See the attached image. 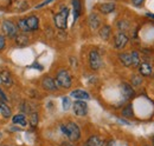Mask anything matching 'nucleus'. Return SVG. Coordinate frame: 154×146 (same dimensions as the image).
I'll list each match as a JSON object with an SVG mask.
<instances>
[{
	"instance_id": "1",
	"label": "nucleus",
	"mask_w": 154,
	"mask_h": 146,
	"mask_svg": "<svg viewBox=\"0 0 154 146\" xmlns=\"http://www.w3.org/2000/svg\"><path fill=\"white\" fill-rule=\"evenodd\" d=\"M62 133L72 143L78 142L81 139V128L74 121H66L59 125Z\"/></svg>"
},
{
	"instance_id": "2",
	"label": "nucleus",
	"mask_w": 154,
	"mask_h": 146,
	"mask_svg": "<svg viewBox=\"0 0 154 146\" xmlns=\"http://www.w3.org/2000/svg\"><path fill=\"white\" fill-rule=\"evenodd\" d=\"M56 84H57L58 87L60 89H64V90H68L71 87L72 85V78H71V74L69 73L68 70H59L56 74Z\"/></svg>"
},
{
	"instance_id": "3",
	"label": "nucleus",
	"mask_w": 154,
	"mask_h": 146,
	"mask_svg": "<svg viewBox=\"0 0 154 146\" xmlns=\"http://www.w3.org/2000/svg\"><path fill=\"white\" fill-rule=\"evenodd\" d=\"M68 17H69V8L64 7L62 8L60 12H58L57 14L54 17V22L55 26L57 27L58 30H66L68 28Z\"/></svg>"
},
{
	"instance_id": "4",
	"label": "nucleus",
	"mask_w": 154,
	"mask_h": 146,
	"mask_svg": "<svg viewBox=\"0 0 154 146\" xmlns=\"http://www.w3.org/2000/svg\"><path fill=\"white\" fill-rule=\"evenodd\" d=\"M1 30H2L5 36H7V38H16V36L18 34V30L19 28H18L17 24H14L13 21L5 20L1 24Z\"/></svg>"
},
{
	"instance_id": "5",
	"label": "nucleus",
	"mask_w": 154,
	"mask_h": 146,
	"mask_svg": "<svg viewBox=\"0 0 154 146\" xmlns=\"http://www.w3.org/2000/svg\"><path fill=\"white\" fill-rule=\"evenodd\" d=\"M89 66L93 71H98L102 66V58L96 50H91L89 52Z\"/></svg>"
},
{
	"instance_id": "6",
	"label": "nucleus",
	"mask_w": 154,
	"mask_h": 146,
	"mask_svg": "<svg viewBox=\"0 0 154 146\" xmlns=\"http://www.w3.org/2000/svg\"><path fill=\"white\" fill-rule=\"evenodd\" d=\"M72 111L77 117H84L88 113V104L85 100H76L72 103Z\"/></svg>"
},
{
	"instance_id": "7",
	"label": "nucleus",
	"mask_w": 154,
	"mask_h": 146,
	"mask_svg": "<svg viewBox=\"0 0 154 146\" xmlns=\"http://www.w3.org/2000/svg\"><path fill=\"white\" fill-rule=\"evenodd\" d=\"M129 41V36L125 32H119L114 38V47L116 50H123Z\"/></svg>"
},
{
	"instance_id": "8",
	"label": "nucleus",
	"mask_w": 154,
	"mask_h": 146,
	"mask_svg": "<svg viewBox=\"0 0 154 146\" xmlns=\"http://www.w3.org/2000/svg\"><path fill=\"white\" fill-rule=\"evenodd\" d=\"M42 87L49 92H55L59 89L57 86V84H56V80L54 78L49 77V75H46V77H44L42 79Z\"/></svg>"
},
{
	"instance_id": "9",
	"label": "nucleus",
	"mask_w": 154,
	"mask_h": 146,
	"mask_svg": "<svg viewBox=\"0 0 154 146\" xmlns=\"http://www.w3.org/2000/svg\"><path fill=\"white\" fill-rule=\"evenodd\" d=\"M137 69H139V73L141 77H151L153 73V66L148 61H141Z\"/></svg>"
},
{
	"instance_id": "10",
	"label": "nucleus",
	"mask_w": 154,
	"mask_h": 146,
	"mask_svg": "<svg viewBox=\"0 0 154 146\" xmlns=\"http://www.w3.org/2000/svg\"><path fill=\"white\" fill-rule=\"evenodd\" d=\"M0 81L6 87H11L13 85V77H12V74L8 71L4 70V71L0 72Z\"/></svg>"
},
{
	"instance_id": "11",
	"label": "nucleus",
	"mask_w": 154,
	"mask_h": 146,
	"mask_svg": "<svg viewBox=\"0 0 154 146\" xmlns=\"http://www.w3.org/2000/svg\"><path fill=\"white\" fill-rule=\"evenodd\" d=\"M97 8L102 14H110L115 11L116 6L114 2H103V4H100Z\"/></svg>"
},
{
	"instance_id": "12",
	"label": "nucleus",
	"mask_w": 154,
	"mask_h": 146,
	"mask_svg": "<svg viewBox=\"0 0 154 146\" xmlns=\"http://www.w3.org/2000/svg\"><path fill=\"white\" fill-rule=\"evenodd\" d=\"M25 22L29 27V31L30 32H33V31H37L39 27V19L36 16H30L27 18H25Z\"/></svg>"
},
{
	"instance_id": "13",
	"label": "nucleus",
	"mask_w": 154,
	"mask_h": 146,
	"mask_svg": "<svg viewBox=\"0 0 154 146\" xmlns=\"http://www.w3.org/2000/svg\"><path fill=\"white\" fill-rule=\"evenodd\" d=\"M88 24L91 30H98L101 26V18L97 13H91L88 18Z\"/></svg>"
},
{
	"instance_id": "14",
	"label": "nucleus",
	"mask_w": 154,
	"mask_h": 146,
	"mask_svg": "<svg viewBox=\"0 0 154 146\" xmlns=\"http://www.w3.org/2000/svg\"><path fill=\"white\" fill-rule=\"evenodd\" d=\"M104 144H106V142L100 136H90L87 139L84 146H104Z\"/></svg>"
},
{
	"instance_id": "15",
	"label": "nucleus",
	"mask_w": 154,
	"mask_h": 146,
	"mask_svg": "<svg viewBox=\"0 0 154 146\" xmlns=\"http://www.w3.org/2000/svg\"><path fill=\"white\" fill-rule=\"evenodd\" d=\"M121 91H122V94L125 95L126 99L133 98L135 94L133 86H132L131 84H127V83H122V84H121Z\"/></svg>"
},
{
	"instance_id": "16",
	"label": "nucleus",
	"mask_w": 154,
	"mask_h": 146,
	"mask_svg": "<svg viewBox=\"0 0 154 146\" xmlns=\"http://www.w3.org/2000/svg\"><path fill=\"white\" fill-rule=\"evenodd\" d=\"M70 95H71L72 98L77 99V100H89V99H90V94H89L88 92L84 91V90H79V89L71 91Z\"/></svg>"
},
{
	"instance_id": "17",
	"label": "nucleus",
	"mask_w": 154,
	"mask_h": 146,
	"mask_svg": "<svg viewBox=\"0 0 154 146\" xmlns=\"http://www.w3.org/2000/svg\"><path fill=\"white\" fill-rule=\"evenodd\" d=\"M119 60L125 67H132V54L128 52H122L119 53Z\"/></svg>"
},
{
	"instance_id": "18",
	"label": "nucleus",
	"mask_w": 154,
	"mask_h": 146,
	"mask_svg": "<svg viewBox=\"0 0 154 146\" xmlns=\"http://www.w3.org/2000/svg\"><path fill=\"white\" fill-rule=\"evenodd\" d=\"M98 36L102 40H109V38L112 36V27L109 25H103L102 27H100Z\"/></svg>"
},
{
	"instance_id": "19",
	"label": "nucleus",
	"mask_w": 154,
	"mask_h": 146,
	"mask_svg": "<svg viewBox=\"0 0 154 146\" xmlns=\"http://www.w3.org/2000/svg\"><path fill=\"white\" fill-rule=\"evenodd\" d=\"M16 42L20 47H25V46H27L30 44V39L25 33H20V34L16 36Z\"/></svg>"
},
{
	"instance_id": "20",
	"label": "nucleus",
	"mask_w": 154,
	"mask_h": 146,
	"mask_svg": "<svg viewBox=\"0 0 154 146\" xmlns=\"http://www.w3.org/2000/svg\"><path fill=\"white\" fill-rule=\"evenodd\" d=\"M72 10H74V21H76L82 13V2L81 0H72Z\"/></svg>"
},
{
	"instance_id": "21",
	"label": "nucleus",
	"mask_w": 154,
	"mask_h": 146,
	"mask_svg": "<svg viewBox=\"0 0 154 146\" xmlns=\"http://www.w3.org/2000/svg\"><path fill=\"white\" fill-rule=\"evenodd\" d=\"M12 123L14 125H20V126H26L27 125V120H26V117L24 114H16L12 117Z\"/></svg>"
},
{
	"instance_id": "22",
	"label": "nucleus",
	"mask_w": 154,
	"mask_h": 146,
	"mask_svg": "<svg viewBox=\"0 0 154 146\" xmlns=\"http://www.w3.org/2000/svg\"><path fill=\"white\" fill-rule=\"evenodd\" d=\"M0 113L4 118H10L12 115V111L5 101H0Z\"/></svg>"
},
{
	"instance_id": "23",
	"label": "nucleus",
	"mask_w": 154,
	"mask_h": 146,
	"mask_svg": "<svg viewBox=\"0 0 154 146\" xmlns=\"http://www.w3.org/2000/svg\"><path fill=\"white\" fill-rule=\"evenodd\" d=\"M132 67H137L141 63V57H140V53L137 51H133L132 53Z\"/></svg>"
},
{
	"instance_id": "24",
	"label": "nucleus",
	"mask_w": 154,
	"mask_h": 146,
	"mask_svg": "<svg viewBox=\"0 0 154 146\" xmlns=\"http://www.w3.org/2000/svg\"><path fill=\"white\" fill-rule=\"evenodd\" d=\"M17 26H18V28H19L23 33L30 32V31H29V27H27V25H26V22H25V18L19 19L18 22H17Z\"/></svg>"
},
{
	"instance_id": "25",
	"label": "nucleus",
	"mask_w": 154,
	"mask_h": 146,
	"mask_svg": "<svg viewBox=\"0 0 154 146\" xmlns=\"http://www.w3.org/2000/svg\"><path fill=\"white\" fill-rule=\"evenodd\" d=\"M117 28H119L120 32H125V31H127V30L129 28V22L126 21V20H120V21L117 22ZM125 33H126V32H125Z\"/></svg>"
},
{
	"instance_id": "26",
	"label": "nucleus",
	"mask_w": 154,
	"mask_h": 146,
	"mask_svg": "<svg viewBox=\"0 0 154 146\" xmlns=\"http://www.w3.org/2000/svg\"><path fill=\"white\" fill-rule=\"evenodd\" d=\"M30 125L32 126V127H36L37 126V124H38V113L37 112H32V113H30Z\"/></svg>"
},
{
	"instance_id": "27",
	"label": "nucleus",
	"mask_w": 154,
	"mask_h": 146,
	"mask_svg": "<svg viewBox=\"0 0 154 146\" xmlns=\"http://www.w3.org/2000/svg\"><path fill=\"white\" fill-rule=\"evenodd\" d=\"M122 115L126 118H131L133 117V110H132V105H127L125 109L122 110Z\"/></svg>"
},
{
	"instance_id": "28",
	"label": "nucleus",
	"mask_w": 154,
	"mask_h": 146,
	"mask_svg": "<svg viewBox=\"0 0 154 146\" xmlns=\"http://www.w3.org/2000/svg\"><path fill=\"white\" fill-rule=\"evenodd\" d=\"M141 83H142V78H141V75H136L134 74L133 77H132V86H140L141 85Z\"/></svg>"
},
{
	"instance_id": "29",
	"label": "nucleus",
	"mask_w": 154,
	"mask_h": 146,
	"mask_svg": "<svg viewBox=\"0 0 154 146\" xmlns=\"http://www.w3.org/2000/svg\"><path fill=\"white\" fill-rule=\"evenodd\" d=\"M62 101H63V110H64V111H68V110L71 107V104H72V103H71V100H70L69 97H64Z\"/></svg>"
},
{
	"instance_id": "30",
	"label": "nucleus",
	"mask_w": 154,
	"mask_h": 146,
	"mask_svg": "<svg viewBox=\"0 0 154 146\" xmlns=\"http://www.w3.org/2000/svg\"><path fill=\"white\" fill-rule=\"evenodd\" d=\"M5 47H6V38L5 36L0 34V51L5 50Z\"/></svg>"
},
{
	"instance_id": "31",
	"label": "nucleus",
	"mask_w": 154,
	"mask_h": 146,
	"mask_svg": "<svg viewBox=\"0 0 154 146\" xmlns=\"http://www.w3.org/2000/svg\"><path fill=\"white\" fill-rule=\"evenodd\" d=\"M132 1V4L136 6V7H140V6H142V4H143V0H131Z\"/></svg>"
},
{
	"instance_id": "32",
	"label": "nucleus",
	"mask_w": 154,
	"mask_h": 146,
	"mask_svg": "<svg viewBox=\"0 0 154 146\" xmlns=\"http://www.w3.org/2000/svg\"><path fill=\"white\" fill-rule=\"evenodd\" d=\"M0 98H1V100H2V101H5V103L7 101V97H6V94L2 92L1 89H0Z\"/></svg>"
},
{
	"instance_id": "33",
	"label": "nucleus",
	"mask_w": 154,
	"mask_h": 146,
	"mask_svg": "<svg viewBox=\"0 0 154 146\" xmlns=\"http://www.w3.org/2000/svg\"><path fill=\"white\" fill-rule=\"evenodd\" d=\"M51 1H54V0H46V1H44V2H42V4H39V5H37V7H36V8H40V7H43V6L48 5V4H50Z\"/></svg>"
},
{
	"instance_id": "34",
	"label": "nucleus",
	"mask_w": 154,
	"mask_h": 146,
	"mask_svg": "<svg viewBox=\"0 0 154 146\" xmlns=\"http://www.w3.org/2000/svg\"><path fill=\"white\" fill-rule=\"evenodd\" d=\"M104 146H115V142L114 140H109V142H107V144H104Z\"/></svg>"
},
{
	"instance_id": "35",
	"label": "nucleus",
	"mask_w": 154,
	"mask_h": 146,
	"mask_svg": "<svg viewBox=\"0 0 154 146\" xmlns=\"http://www.w3.org/2000/svg\"><path fill=\"white\" fill-rule=\"evenodd\" d=\"M146 17H148V18H152L154 20V14H153V13H146Z\"/></svg>"
},
{
	"instance_id": "36",
	"label": "nucleus",
	"mask_w": 154,
	"mask_h": 146,
	"mask_svg": "<svg viewBox=\"0 0 154 146\" xmlns=\"http://www.w3.org/2000/svg\"><path fill=\"white\" fill-rule=\"evenodd\" d=\"M152 144H153V146H154V136L152 137Z\"/></svg>"
},
{
	"instance_id": "37",
	"label": "nucleus",
	"mask_w": 154,
	"mask_h": 146,
	"mask_svg": "<svg viewBox=\"0 0 154 146\" xmlns=\"http://www.w3.org/2000/svg\"><path fill=\"white\" fill-rule=\"evenodd\" d=\"M152 75H153V79H154V72H153V73H152Z\"/></svg>"
},
{
	"instance_id": "38",
	"label": "nucleus",
	"mask_w": 154,
	"mask_h": 146,
	"mask_svg": "<svg viewBox=\"0 0 154 146\" xmlns=\"http://www.w3.org/2000/svg\"><path fill=\"white\" fill-rule=\"evenodd\" d=\"M143 146H149V145H143Z\"/></svg>"
},
{
	"instance_id": "39",
	"label": "nucleus",
	"mask_w": 154,
	"mask_h": 146,
	"mask_svg": "<svg viewBox=\"0 0 154 146\" xmlns=\"http://www.w3.org/2000/svg\"><path fill=\"white\" fill-rule=\"evenodd\" d=\"M5 146H10V145H5Z\"/></svg>"
}]
</instances>
